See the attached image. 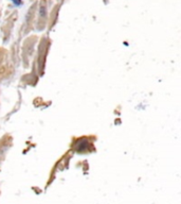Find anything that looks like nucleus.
<instances>
[{
    "label": "nucleus",
    "mask_w": 181,
    "mask_h": 204,
    "mask_svg": "<svg viewBox=\"0 0 181 204\" xmlns=\"http://www.w3.org/2000/svg\"><path fill=\"white\" fill-rule=\"evenodd\" d=\"M80 144H81V146H80V147L78 148V151H84L85 149L88 148L89 142L87 140H85V139H83V140L80 141Z\"/></svg>",
    "instance_id": "nucleus-1"
},
{
    "label": "nucleus",
    "mask_w": 181,
    "mask_h": 204,
    "mask_svg": "<svg viewBox=\"0 0 181 204\" xmlns=\"http://www.w3.org/2000/svg\"><path fill=\"white\" fill-rule=\"evenodd\" d=\"M13 2L15 4H20V0H13Z\"/></svg>",
    "instance_id": "nucleus-2"
}]
</instances>
